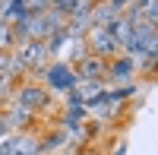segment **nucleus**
<instances>
[{"instance_id":"nucleus-1","label":"nucleus","mask_w":158,"mask_h":155,"mask_svg":"<svg viewBox=\"0 0 158 155\" xmlns=\"http://www.w3.org/2000/svg\"><path fill=\"white\" fill-rule=\"evenodd\" d=\"M76 73H73V63L67 60H51L44 73H41V86L48 89V95H67L70 89H76Z\"/></svg>"},{"instance_id":"nucleus-2","label":"nucleus","mask_w":158,"mask_h":155,"mask_svg":"<svg viewBox=\"0 0 158 155\" xmlns=\"http://www.w3.org/2000/svg\"><path fill=\"white\" fill-rule=\"evenodd\" d=\"M85 51L89 54H95V57H101V60H114V57H120L123 51H120V44L111 38V29H101V25H89V32H85Z\"/></svg>"},{"instance_id":"nucleus-3","label":"nucleus","mask_w":158,"mask_h":155,"mask_svg":"<svg viewBox=\"0 0 158 155\" xmlns=\"http://www.w3.org/2000/svg\"><path fill=\"white\" fill-rule=\"evenodd\" d=\"M13 101L16 105H22V108H29L32 114H38V111H44L48 105H51V95H48V89L41 86V82H16V92H13Z\"/></svg>"},{"instance_id":"nucleus-4","label":"nucleus","mask_w":158,"mask_h":155,"mask_svg":"<svg viewBox=\"0 0 158 155\" xmlns=\"http://www.w3.org/2000/svg\"><path fill=\"white\" fill-rule=\"evenodd\" d=\"M0 120L6 124V130H10V133H25V130L35 124V114H32L29 108L16 105V101H10V105L0 111Z\"/></svg>"},{"instance_id":"nucleus-5","label":"nucleus","mask_w":158,"mask_h":155,"mask_svg":"<svg viewBox=\"0 0 158 155\" xmlns=\"http://www.w3.org/2000/svg\"><path fill=\"white\" fill-rule=\"evenodd\" d=\"M73 73L79 82H104V73H108V60H101L95 54H85L79 63H73Z\"/></svg>"},{"instance_id":"nucleus-6","label":"nucleus","mask_w":158,"mask_h":155,"mask_svg":"<svg viewBox=\"0 0 158 155\" xmlns=\"http://www.w3.org/2000/svg\"><path fill=\"white\" fill-rule=\"evenodd\" d=\"M120 16H123V0H101V3H92V13H89L92 25H101V29H111Z\"/></svg>"},{"instance_id":"nucleus-7","label":"nucleus","mask_w":158,"mask_h":155,"mask_svg":"<svg viewBox=\"0 0 158 155\" xmlns=\"http://www.w3.org/2000/svg\"><path fill=\"white\" fill-rule=\"evenodd\" d=\"M136 76V63H133V57H127V54H120V57H114V60H108V73H104V82H117V86H123V82H130Z\"/></svg>"},{"instance_id":"nucleus-8","label":"nucleus","mask_w":158,"mask_h":155,"mask_svg":"<svg viewBox=\"0 0 158 155\" xmlns=\"http://www.w3.org/2000/svg\"><path fill=\"white\" fill-rule=\"evenodd\" d=\"M89 124V108L85 105H76V108H63V117H60V130H79V127Z\"/></svg>"},{"instance_id":"nucleus-9","label":"nucleus","mask_w":158,"mask_h":155,"mask_svg":"<svg viewBox=\"0 0 158 155\" xmlns=\"http://www.w3.org/2000/svg\"><path fill=\"white\" fill-rule=\"evenodd\" d=\"M76 89H79V95H82V105L89 108L92 101L104 92V82H76Z\"/></svg>"},{"instance_id":"nucleus-10","label":"nucleus","mask_w":158,"mask_h":155,"mask_svg":"<svg viewBox=\"0 0 158 155\" xmlns=\"http://www.w3.org/2000/svg\"><path fill=\"white\" fill-rule=\"evenodd\" d=\"M13 92H16V79L6 73H0V105L3 101H13Z\"/></svg>"},{"instance_id":"nucleus-11","label":"nucleus","mask_w":158,"mask_h":155,"mask_svg":"<svg viewBox=\"0 0 158 155\" xmlns=\"http://www.w3.org/2000/svg\"><path fill=\"white\" fill-rule=\"evenodd\" d=\"M16 48V35H13L10 25H0V54H10Z\"/></svg>"},{"instance_id":"nucleus-12","label":"nucleus","mask_w":158,"mask_h":155,"mask_svg":"<svg viewBox=\"0 0 158 155\" xmlns=\"http://www.w3.org/2000/svg\"><path fill=\"white\" fill-rule=\"evenodd\" d=\"M114 155H127V139H120V143H117V149H114Z\"/></svg>"},{"instance_id":"nucleus-13","label":"nucleus","mask_w":158,"mask_h":155,"mask_svg":"<svg viewBox=\"0 0 158 155\" xmlns=\"http://www.w3.org/2000/svg\"><path fill=\"white\" fill-rule=\"evenodd\" d=\"M6 136H10V130H6V124L0 120V139H6Z\"/></svg>"}]
</instances>
